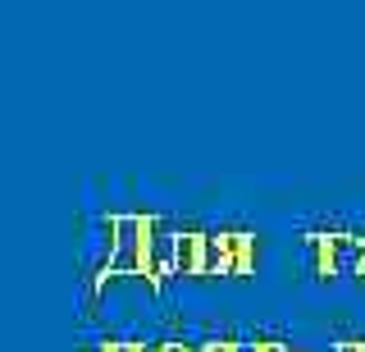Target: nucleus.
<instances>
[{
    "label": "nucleus",
    "mask_w": 365,
    "mask_h": 352,
    "mask_svg": "<svg viewBox=\"0 0 365 352\" xmlns=\"http://www.w3.org/2000/svg\"><path fill=\"white\" fill-rule=\"evenodd\" d=\"M256 270V233L242 224L210 229V275H237L247 279Z\"/></svg>",
    "instance_id": "1"
},
{
    "label": "nucleus",
    "mask_w": 365,
    "mask_h": 352,
    "mask_svg": "<svg viewBox=\"0 0 365 352\" xmlns=\"http://www.w3.org/2000/svg\"><path fill=\"white\" fill-rule=\"evenodd\" d=\"M178 275L192 279L210 275V224L178 220Z\"/></svg>",
    "instance_id": "2"
}]
</instances>
